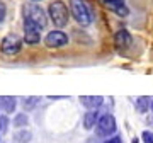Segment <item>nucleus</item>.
Masks as SVG:
<instances>
[{"label": "nucleus", "instance_id": "f257e3e1", "mask_svg": "<svg viewBox=\"0 0 153 143\" xmlns=\"http://www.w3.org/2000/svg\"><path fill=\"white\" fill-rule=\"evenodd\" d=\"M48 16L56 28H65L68 24V7L61 0H55L48 7Z\"/></svg>", "mask_w": 153, "mask_h": 143}, {"label": "nucleus", "instance_id": "f03ea898", "mask_svg": "<svg viewBox=\"0 0 153 143\" xmlns=\"http://www.w3.org/2000/svg\"><path fill=\"white\" fill-rule=\"evenodd\" d=\"M70 10L71 16L75 17V21L80 26H88L92 22V14H90V9L85 4V0H70Z\"/></svg>", "mask_w": 153, "mask_h": 143}, {"label": "nucleus", "instance_id": "7ed1b4c3", "mask_svg": "<svg viewBox=\"0 0 153 143\" xmlns=\"http://www.w3.org/2000/svg\"><path fill=\"white\" fill-rule=\"evenodd\" d=\"M24 19H29L31 22H34L39 29H44L48 24V16L38 4H29L24 7Z\"/></svg>", "mask_w": 153, "mask_h": 143}, {"label": "nucleus", "instance_id": "20e7f679", "mask_svg": "<svg viewBox=\"0 0 153 143\" xmlns=\"http://www.w3.org/2000/svg\"><path fill=\"white\" fill-rule=\"evenodd\" d=\"M116 131V119L112 114H104L99 118L95 124V133L99 136H111Z\"/></svg>", "mask_w": 153, "mask_h": 143}, {"label": "nucleus", "instance_id": "39448f33", "mask_svg": "<svg viewBox=\"0 0 153 143\" xmlns=\"http://www.w3.org/2000/svg\"><path fill=\"white\" fill-rule=\"evenodd\" d=\"M21 46H22V41L17 34H9V36H5V38L2 39V44H0V48H2V51L5 55H16V53H19L21 51Z\"/></svg>", "mask_w": 153, "mask_h": 143}, {"label": "nucleus", "instance_id": "423d86ee", "mask_svg": "<svg viewBox=\"0 0 153 143\" xmlns=\"http://www.w3.org/2000/svg\"><path fill=\"white\" fill-rule=\"evenodd\" d=\"M68 43V36H66L63 31H51V33L46 34L44 38V44L48 48H61Z\"/></svg>", "mask_w": 153, "mask_h": 143}, {"label": "nucleus", "instance_id": "0eeeda50", "mask_svg": "<svg viewBox=\"0 0 153 143\" xmlns=\"http://www.w3.org/2000/svg\"><path fill=\"white\" fill-rule=\"evenodd\" d=\"M39 31H41V29H39L34 22H31L29 19H24V41L27 44L39 43V39H41Z\"/></svg>", "mask_w": 153, "mask_h": 143}, {"label": "nucleus", "instance_id": "6e6552de", "mask_svg": "<svg viewBox=\"0 0 153 143\" xmlns=\"http://www.w3.org/2000/svg\"><path fill=\"white\" fill-rule=\"evenodd\" d=\"M114 44L117 50H126L131 44V34L128 33L126 29H119L114 36Z\"/></svg>", "mask_w": 153, "mask_h": 143}, {"label": "nucleus", "instance_id": "1a4fd4ad", "mask_svg": "<svg viewBox=\"0 0 153 143\" xmlns=\"http://www.w3.org/2000/svg\"><path fill=\"white\" fill-rule=\"evenodd\" d=\"M80 102H82L87 109H97L99 106L104 102V99L100 95H82L80 97Z\"/></svg>", "mask_w": 153, "mask_h": 143}, {"label": "nucleus", "instance_id": "9d476101", "mask_svg": "<svg viewBox=\"0 0 153 143\" xmlns=\"http://www.w3.org/2000/svg\"><path fill=\"white\" fill-rule=\"evenodd\" d=\"M97 121H99V111L97 109H88V112H85V116H83V126H85V130L95 128Z\"/></svg>", "mask_w": 153, "mask_h": 143}, {"label": "nucleus", "instance_id": "9b49d317", "mask_svg": "<svg viewBox=\"0 0 153 143\" xmlns=\"http://www.w3.org/2000/svg\"><path fill=\"white\" fill-rule=\"evenodd\" d=\"M16 106L17 102L14 97H0V107L4 109V112H14Z\"/></svg>", "mask_w": 153, "mask_h": 143}, {"label": "nucleus", "instance_id": "f8f14e48", "mask_svg": "<svg viewBox=\"0 0 153 143\" xmlns=\"http://www.w3.org/2000/svg\"><path fill=\"white\" fill-rule=\"evenodd\" d=\"M150 106H152L150 97H138L136 99V109L140 111V112H146V111L150 109Z\"/></svg>", "mask_w": 153, "mask_h": 143}, {"label": "nucleus", "instance_id": "ddd939ff", "mask_svg": "<svg viewBox=\"0 0 153 143\" xmlns=\"http://www.w3.org/2000/svg\"><path fill=\"white\" fill-rule=\"evenodd\" d=\"M29 124V118L27 114H24V112H19V114L14 118V126L17 128H24V126H27Z\"/></svg>", "mask_w": 153, "mask_h": 143}, {"label": "nucleus", "instance_id": "4468645a", "mask_svg": "<svg viewBox=\"0 0 153 143\" xmlns=\"http://www.w3.org/2000/svg\"><path fill=\"white\" fill-rule=\"evenodd\" d=\"M31 136H33V135H31V131H27V130H26V131H19V133H16V140L19 143H27V142H31Z\"/></svg>", "mask_w": 153, "mask_h": 143}, {"label": "nucleus", "instance_id": "2eb2a0df", "mask_svg": "<svg viewBox=\"0 0 153 143\" xmlns=\"http://www.w3.org/2000/svg\"><path fill=\"white\" fill-rule=\"evenodd\" d=\"M111 10H114L116 14H117V16H128V7L124 5V4H117V5H111L109 7Z\"/></svg>", "mask_w": 153, "mask_h": 143}, {"label": "nucleus", "instance_id": "dca6fc26", "mask_svg": "<svg viewBox=\"0 0 153 143\" xmlns=\"http://www.w3.org/2000/svg\"><path fill=\"white\" fill-rule=\"evenodd\" d=\"M38 102V97H29V99H24L22 101V106L26 107V109H31V107H34V104Z\"/></svg>", "mask_w": 153, "mask_h": 143}, {"label": "nucleus", "instance_id": "f3484780", "mask_svg": "<svg viewBox=\"0 0 153 143\" xmlns=\"http://www.w3.org/2000/svg\"><path fill=\"white\" fill-rule=\"evenodd\" d=\"M7 124H9V118L5 114H0V133H4L7 130Z\"/></svg>", "mask_w": 153, "mask_h": 143}, {"label": "nucleus", "instance_id": "a211bd4d", "mask_svg": "<svg viewBox=\"0 0 153 143\" xmlns=\"http://www.w3.org/2000/svg\"><path fill=\"white\" fill-rule=\"evenodd\" d=\"M141 140L145 143H153V131H143L141 133Z\"/></svg>", "mask_w": 153, "mask_h": 143}, {"label": "nucleus", "instance_id": "6ab92c4d", "mask_svg": "<svg viewBox=\"0 0 153 143\" xmlns=\"http://www.w3.org/2000/svg\"><path fill=\"white\" fill-rule=\"evenodd\" d=\"M5 14H7V7H5V4L0 0V22L5 19Z\"/></svg>", "mask_w": 153, "mask_h": 143}, {"label": "nucleus", "instance_id": "aec40b11", "mask_svg": "<svg viewBox=\"0 0 153 143\" xmlns=\"http://www.w3.org/2000/svg\"><path fill=\"white\" fill-rule=\"evenodd\" d=\"M105 5L111 7V5H117V4H124V0H104Z\"/></svg>", "mask_w": 153, "mask_h": 143}, {"label": "nucleus", "instance_id": "412c9836", "mask_svg": "<svg viewBox=\"0 0 153 143\" xmlns=\"http://www.w3.org/2000/svg\"><path fill=\"white\" fill-rule=\"evenodd\" d=\"M104 143H121V136H109V140H105Z\"/></svg>", "mask_w": 153, "mask_h": 143}, {"label": "nucleus", "instance_id": "4be33fe9", "mask_svg": "<svg viewBox=\"0 0 153 143\" xmlns=\"http://www.w3.org/2000/svg\"><path fill=\"white\" fill-rule=\"evenodd\" d=\"M152 112H153V101H152Z\"/></svg>", "mask_w": 153, "mask_h": 143}, {"label": "nucleus", "instance_id": "5701e85b", "mask_svg": "<svg viewBox=\"0 0 153 143\" xmlns=\"http://www.w3.org/2000/svg\"><path fill=\"white\" fill-rule=\"evenodd\" d=\"M33 2H41V0H33Z\"/></svg>", "mask_w": 153, "mask_h": 143}]
</instances>
